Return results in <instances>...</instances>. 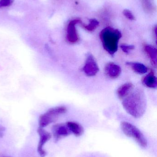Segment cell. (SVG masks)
Segmentation results:
<instances>
[{
    "instance_id": "cell-1",
    "label": "cell",
    "mask_w": 157,
    "mask_h": 157,
    "mask_svg": "<svg viewBox=\"0 0 157 157\" xmlns=\"http://www.w3.org/2000/svg\"><path fill=\"white\" fill-rule=\"evenodd\" d=\"M122 105L126 112L135 118H140L145 113L147 100L144 92L141 89L133 90L123 99Z\"/></svg>"
},
{
    "instance_id": "cell-2",
    "label": "cell",
    "mask_w": 157,
    "mask_h": 157,
    "mask_svg": "<svg viewBox=\"0 0 157 157\" xmlns=\"http://www.w3.org/2000/svg\"><path fill=\"white\" fill-rule=\"evenodd\" d=\"M100 36L104 49L111 55H114L118 51L119 40L121 38L120 31L108 27L101 31Z\"/></svg>"
},
{
    "instance_id": "cell-3",
    "label": "cell",
    "mask_w": 157,
    "mask_h": 157,
    "mask_svg": "<svg viewBox=\"0 0 157 157\" xmlns=\"http://www.w3.org/2000/svg\"><path fill=\"white\" fill-rule=\"evenodd\" d=\"M121 128L124 134L133 138L141 147L145 148L147 147V139L136 126L127 122H122L121 124Z\"/></svg>"
},
{
    "instance_id": "cell-4",
    "label": "cell",
    "mask_w": 157,
    "mask_h": 157,
    "mask_svg": "<svg viewBox=\"0 0 157 157\" xmlns=\"http://www.w3.org/2000/svg\"><path fill=\"white\" fill-rule=\"evenodd\" d=\"M67 111L66 107L58 106L49 109L46 113L41 114L39 119V125L43 128L52 123L55 121L59 116L65 113Z\"/></svg>"
},
{
    "instance_id": "cell-5",
    "label": "cell",
    "mask_w": 157,
    "mask_h": 157,
    "mask_svg": "<svg viewBox=\"0 0 157 157\" xmlns=\"http://www.w3.org/2000/svg\"><path fill=\"white\" fill-rule=\"evenodd\" d=\"M83 71L86 75L89 77L95 76L99 71L97 63L92 54H89L88 56Z\"/></svg>"
},
{
    "instance_id": "cell-6",
    "label": "cell",
    "mask_w": 157,
    "mask_h": 157,
    "mask_svg": "<svg viewBox=\"0 0 157 157\" xmlns=\"http://www.w3.org/2000/svg\"><path fill=\"white\" fill-rule=\"evenodd\" d=\"M37 132L40 138L37 146V152L41 157H45L47 155V153L43 149V146L51 139L52 136L50 133L41 127L38 129Z\"/></svg>"
},
{
    "instance_id": "cell-7",
    "label": "cell",
    "mask_w": 157,
    "mask_h": 157,
    "mask_svg": "<svg viewBox=\"0 0 157 157\" xmlns=\"http://www.w3.org/2000/svg\"><path fill=\"white\" fill-rule=\"evenodd\" d=\"M53 134L56 141L70 135L71 132L66 124H58L52 127Z\"/></svg>"
},
{
    "instance_id": "cell-8",
    "label": "cell",
    "mask_w": 157,
    "mask_h": 157,
    "mask_svg": "<svg viewBox=\"0 0 157 157\" xmlns=\"http://www.w3.org/2000/svg\"><path fill=\"white\" fill-rule=\"evenodd\" d=\"M79 20H73L68 24L67 29V39L72 44L77 43L79 40V36L76 28V25L81 23Z\"/></svg>"
},
{
    "instance_id": "cell-9",
    "label": "cell",
    "mask_w": 157,
    "mask_h": 157,
    "mask_svg": "<svg viewBox=\"0 0 157 157\" xmlns=\"http://www.w3.org/2000/svg\"><path fill=\"white\" fill-rule=\"evenodd\" d=\"M105 71L108 77L111 78H116L120 75L122 70L118 64L114 63H109L105 66Z\"/></svg>"
},
{
    "instance_id": "cell-10",
    "label": "cell",
    "mask_w": 157,
    "mask_h": 157,
    "mask_svg": "<svg viewBox=\"0 0 157 157\" xmlns=\"http://www.w3.org/2000/svg\"><path fill=\"white\" fill-rule=\"evenodd\" d=\"M134 87L133 84L131 83H126L122 85L117 90L118 97L123 99L133 90Z\"/></svg>"
},
{
    "instance_id": "cell-11",
    "label": "cell",
    "mask_w": 157,
    "mask_h": 157,
    "mask_svg": "<svg viewBox=\"0 0 157 157\" xmlns=\"http://www.w3.org/2000/svg\"><path fill=\"white\" fill-rule=\"evenodd\" d=\"M66 124L70 129L71 132L73 133L76 136L78 137V136H81L84 134V128L78 123L69 121L67 122Z\"/></svg>"
},
{
    "instance_id": "cell-12",
    "label": "cell",
    "mask_w": 157,
    "mask_h": 157,
    "mask_svg": "<svg viewBox=\"0 0 157 157\" xmlns=\"http://www.w3.org/2000/svg\"><path fill=\"white\" fill-rule=\"evenodd\" d=\"M126 64L130 66L134 71L138 74H145L147 72V67L143 63L137 62H127Z\"/></svg>"
},
{
    "instance_id": "cell-13",
    "label": "cell",
    "mask_w": 157,
    "mask_h": 157,
    "mask_svg": "<svg viewBox=\"0 0 157 157\" xmlns=\"http://www.w3.org/2000/svg\"><path fill=\"white\" fill-rule=\"evenodd\" d=\"M143 83L147 87L153 89L157 87V78L153 72L149 73L143 78Z\"/></svg>"
},
{
    "instance_id": "cell-14",
    "label": "cell",
    "mask_w": 157,
    "mask_h": 157,
    "mask_svg": "<svg viewBox=\"0 0 157 157\" xmlns=\"http://www.w3.org/2000/svg\"><path fill=\"white\" fill-rule=\"evenodd\" d=\"M145 51L151 59V63L154 66L157 65V50L151 45H146L144 47Z\"/></svg>"
},
{
    "instance_id": "cell-15",
    "label": "cell",
    "mask_w": 157,
    "mask_h": 157,
    "mask_svg": "<svg viewBox=\"0 0 157 157\" xmlns=\"http://www.w3.org/2000/svg\"><path fill=\"white\" fill-rule=\"evenodd\" d=\"M99 23L97 20L95 19H91L89 20V23L88 25H84V27L88 31H93L98 26Z\"/></svg>"
},
{
    "instance_id": "cell-16",
    "label": "cell",
    "mask_w": 157,
    "mask_h": 157,
    "mask_svg": "<svg viewBox=\"0 0 157 157\" xmlns=\"http://www.w3.org/2000/svg\"><path fill=\"white\" fill-rule=\"evenodd\" d=\"M120 48L123 52L127 54L129 53L131 51L133 50L135 48V47L133 45H128L125 44L121 45Z\"/></svg>"
},
{
    "instance_id": "cell-17",
    "label": "cell",
    "mask_w": 157,
    "mask_h": 157,
    "mask_svg": "<svg viewBox=\"0 0 157 157\" xmlns=\"http://www.w3.org/2000/svg\"><path fill=\"white\" fill-rule=\"evenodd\" d=\"M123 13L124 15L128 19L130 20H134L135 17L133 14L132 13L131 11L128 10H124L123 11Z\"/></svg>"
},
{
    "instance_id": "cell-18",
    "label": "cell",
    "mask_w": 157,
    "mask_h": 157,
    "mask_svg": "<svg viewBox=\"0 0 157 157\" xmlns=\"http://www.w3.org/2000/svg\"><path fill=\"white\" fill-rule=\"evenodd\" d=\"M13 1L14 0H1L0 1V7L9 6L13 3Z\"/></svg>"
},
{
    "instance_id": "cell-19",
    "label": "cell",
    "mask_w": 157,
    "mask_h": 157,
    "mask_svg": "<svg viewBox=\"0 0 157 157\" xmlns=\"http://www.w3.org/2000/svg\"><path fill=\"white\" fill-rule=\"evenodd\" d=\"M5 132V128L2 125L0 124V138H2Z\"/></svg>"
}]
</instances>
